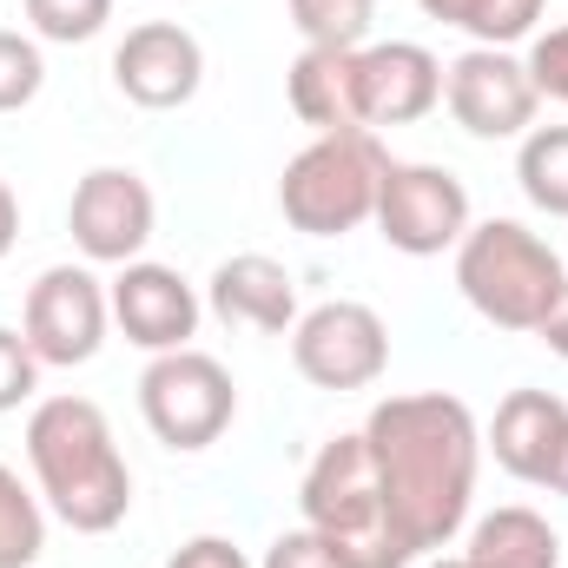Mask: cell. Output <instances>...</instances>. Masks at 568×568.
I'll use <instances>...</instances> for the list:
<instances>
[{
	"label": "cell",
	"instance_id": "obj_1",
	"mask_svg": "<svg viewBox=\"0 0 568 568\" xmlns=\"http://www.w3.org/2000/svg\"><path fill=\"white\" fill-rule=\"evenodd\" d=\"M364 443H371V463H377V483H384V503L410 562L449 549L456 529L469 523V496L483 469V429L469 417V404L449 390L384 397L364 417Z\"/></svg>",
	"mask_w": 568,
	"mask_h": 568
},
{
	"label": "cell",
	"instance_id": "obj_27",
	"mask_svg": "<svg viewBox=\"0 0 568 568\" xmlns=\"http://www.w3.org/2000/svg\"><path fill=\"white\" fill-rule=\"evenodd\" d=\"M523 67H529V80H536V93H542V100L568 106V27H549V33H536Z\"/></svg>",
	"mask_w": 568,
	"mask_h": 568
},
{
	"label": "cell",
	"instance_id": "obj_12",
	"mask_svg": "<svg viewBox=\"0 0 568 568\" xmlns=\"http://www.w3.org/2000/svg\"><path fill=\"white\" fill-rule=\"evenodd\" d=\"M113 87L145 113H172L205 87V47L179 20H140L113 47Z\"/></svg>",
	"mask_w": 568,
	"mask_h": 568
},
{
	"label": "cell",
	"instance_id": "obj_21",
	"mask_svg": "<svg viewBox=\"0 0 568 568\" xmlns=\"http://www.w3.org/2000/svg\"><path fill=\"white\" fill-rule=\"evenodd\" d=\"M284 7L304 47H337V53H357L377 20V0H284Z\"/></svg>",
	"mask_w": 568,
	"mask_h": 568
},
{
	"label": "cell",
	"instance_id": "obj_25",
	"mask_svg": "<svg viewBox=\"0 0 568 568\" xmlns=\"http://www.w3.org/2000/svg\"><path fill=\"white\" fill-rule=\"evenodd\" d=\"M33 390H40V357H33V344L0 324V417L20 410Z\"/></svg>",
	"mask_w": 568,
	"mask_h": 568
},
{
	"label": "cell",
	"instance_id": "obj_22",
	"mask_svg": "<svg viewBox=\"0 0 568 568\" xmlns=\"http://www.w3.org/2000/svg\"><path fill=\"white\" fill-rule=\"evenodd\" d=\"M27 20L53 47H80L113 20V0H27Z\"/></svg>",
	"mask_w": 568,
	"mask_h": 568
},
{
	"label": "cell",
	"instance_id": "obj_15",
	"mask_svg": "<svg viewBox=\"0 0 568 568\" xmlns=\"http://www.w3.org/2000/svg\"><path fill=\"white\" fill-rule=\"evenodd\" d=\"M483 449L516 476V483H536L549 489L556 483V463L568 449V404L556 390H509L496 404V424L483 436Z\"/></svg>",
	"mask_w": 568,
	"mask_h": 568
},
{
	"label": "cell",
	"instance_id": "obj_9",
	"mask_svg": "<svg viewBox=\"0 0 568 568\" xmlns=\"http://www.w3.org/2000/svg\"><path fill=\"white\" fill-rule=\"evenodd\" d=\"M106 324H113V297H106V284L93 278L87 265H53V272H40L33 291H27V311H20V337H27L33 357L53 364V371L93 364L100 344H106Z\"/></svg>",
	"mask_w": 568,
	"mask_h": 568
},
{
	"label": "cell",
	"instance_id": "obj_8",
	"mask_svg": "<svg viewBox=\"0 0 568 568\" xmlns=\"http://www.w3.org/2000/svg\"><path fill=\"white\" fill-rule=\"evenodd\" d=\"M291 364L304 384L317 390H371L390 364V331L371 304L357 297H331V304H311L297 324H291Z\"/></svg>",
	"mask_w": 568,
	"mask_h": 568
},
{
	"label": "cell",
	"instance_id": "obj_18",
	"mask_svg": "<svg viewBox=\"0 0 568 568\" xmlns=\"http://www.w3.org/2000/svg\"><path fill=\"white\" fill-rule=\"evenodd\" d=\"M469 568H562V536L549 529V516L509 503V509H489L476 529H469Z\"/></svg>",
	"mask_w": 568,
	"mask_h": 568
},
{
	"label": "cell",
	"instance_id": "obj_7",
	"mask_svg": "<svg viewBox=\"0 0 568 568\" xmlns=\"http://www.w3.org/2000/svg\"><path fill=\"white\" fill-rule=\"evenodd\" d=\"M390 252L404 258H436V252H456L463 232H469V185L449 172V165H429V159H390L384 172V192H377V219Z\"/></svg>",
	"mask_w": 568,
	"mask_h": 568
},
{
	"label": "cell",
	"instance_id": "obj_28",
	"mask_svg": "<svg viewBox=\"0 0 568 568\" xmlns=\"http://www.w3.org/2000/svg\"><path fill=\"white\" fill-rule=\"evenodd\" d=\"M165 568H252V562H245V549L225 542V536H192V542L172 549V562Z\"/></svg>",
	"mask_w": 568,
	"mask_h": 568
},
{
	"label": "cell",
	"instance_id": "obj_29",
	"mask_svg": "<svg viewBox=\"0 0 568 568\" xmlns=\"http://www.w3.org/2000/svg\"><path fill=\"white\" fill-rule=\"evenodd\" d=\"M536 337H542V344H549L556 357H568V284H562V297L549 304V317L536 324Z\"/></svg>",
	"mask_w": 568,
	"mask_h": 568
},
{
	"label": "cell",
	"instance_id": "obj_17",
	"mask_svg": "<svg viewBox=\"0 0 568 568\" xmlns=\"http://www.w3.org/2000/svg\"><path fill=\"white\" fill-rule=\"evenodd\" d=\"M284 100L311 133H364L357 113V53L337 47H304L284 73Z\"/></svg>",
	"mask_w": 568,
	"mask_h": 568
},
{
	"label": "cell",
	"instance_id": "obj_32",
	"mask_svg": "<svg viewBox=\"0 0 568 568\" xmlns=\"http://www.w3.org/2000/svg\"><path fill=\"white\" fill-rule=\"evenodd\" d=\"M556 496H568V449H562V463H556V483H549Z\"/></svg>",
	"mask_w": 568,
	"mask_h": 568
},
{
	"label": "cell",
	"instance_id": "obj_14",
	"mask_svg": "<svg viewBox=\"0 0 568 568\" xmlns=\"http://www.w3.org/2000/svg\"><path fill=\"white\" fill-rule=\"evenodd\" d=\"M113 324L126 331V344H140V351H185L192 337H199V291L179 278L172 265H152V258H133V265H120V278H113Z\"/></svg>",
	"mask_w": 568,
	"mask_h": 568
},
{
	"label": "cell",
	"instance_id": "obj_3",
	"mask_svg": "<svg viewBox=\"0 0 568 568\" xmlns=\"http://www.w3.org/2000/svg\"><path fill=\"white\" fill-rule=\"evenodd\" d=\"M297 509L357 568H410V549H404V536L390 523V503H384V483H377L364 429H344V436H331L311 456V469L297 483Z\"/></svg>",
	"mask_w": 568,
	"mask_h": 568
},
{
	"label": "cell",
	"instance_id": "obj_16",
	"mask_svg": "<svg viewBox=\"0 0 568 568\" xmlns=\"http://www.w3.org/2000/svg\"><path fill=\"white\" fill-rule=\"evenodd\" d=\"M205 304L225 317V324H245V331H291L297 324V284L284 272L278 258H265V252H239V258H225L212 284H205Z\"/></svg>",
	"mask_w": 568,
	"mask_h": 568
},
{
	"label": "cell",
	"instance_id": "obj_10",
	"mask_svg": "<svg viewBox=\"0 0 568 568\" xmlns=\"http://www.w3.org/2000/svg\"><path fill=\"white\" fill-rule=\"evenodd\" d=\"M443 100H449V120L469 133V140H523L536 126V80L529 67L509 53V47H469L443 67Z\"/></svg>",
	"mask_w": 568,
	"mask_h": 568
},
{
	"label": "cell",
	"instance_id": "obj_26",
	"mask_svg": "<svg viewBox=\"0 0 568 568\" xmlns=\"http://www.w3.org/2000/svg\"><path fill=\"white\" fill-rule=\"evenodd\" d=\"M265 568H357V562H351L331 536H317V529L304 523V529H284L278 542L265 549Z\"/></svg>",
	"mask_w": 568,
	"mask_h": 568
},
{
	"label": "cell",
	"instance_id": "obj_6",
	"mask_svg": "<svg viewBox=\"0 0 568 568\" xmlns=\"http://www.w3.org/2000/svg\"><path fill=\"white\" fill-rule=\"evenodd\" d=\"M140 417L165 449H212L239 417V384L205 351H159L140 371Z\"/></svg>",
	"mask_w": 568,
	"mask_h": 568
},
{
	"label": "cell",
	"instance_id": "obj_24",
	"mask_svg": "<svg viewBox=\"0 0 568 568\" xmlns=\"http://www.w3.org/2000/svg\"><path fill=\"white\" fill-rule=\"evenodd\" d=\"M536 20H542V0H476L463 33L476 47H516V40L536 33Z\"/></svg>",
	"mask_w": 568,
	"mask_h": 568
},
{
	"label": "cell",
	"instance_id": "obj_5",
	"mask_svg": "<svg viewBox=\"0 0 568 568\" xmlns=\"http://www.w3.org/2000/svg\"><path fill=\"white\" fill-rule=\"evenodd\" d=\"M390 152L377 133H317L278 179V212L304 239H344L377 219Z\"/></svg>",
	"mask_w": 568,
	"mask_h": 568
},
{
	"label": "cell",
	"instance_id": "obj_33",
	"mask_svg": "<svg viewBox=\"0 0 568 568\" xmlns=\"http://www.w3.org/2000/svg\"><path fill=\"white\" fill-rule=\"evenodd\" d=\"M424 568H469V562H463V556H429Z\"/></svg>",
	"mask_w": 568,
	"mask_h": 568
},
{
	"label": "cell",
	"instance_id": "obj_20",
	"mask_svg": "<svg viewBox=\"0 0 568 568\" xmlns=\"http://www.w3.org/2000/svg\"><path fill=\"white\" fill-rule=\"evenodd\" d=\"M47 549V503L0 463V568H33Z\"/></svg>",
	"mask_w": 568,
	"mask_h": 568
},
{
	"label": "cell",
	"instance_id": "obj_11",
	"mask_svg": "<svg viewBox=\"0 0 568 568\" xmlns=\"http://www.w3.org/2000/svg\"><path fill=\"white\" fill-rule=\"evenodd\" d=\"M152 225H159V205H152V185L133 165H93L73 185L67 232H73L87 265H133L152 245Z\"/></svg>",
	"mask_w": 568,
	"mask_h": 568
},
{
	"label": "cell",
	"instance_id": "obj_23",
	"mask_svg": "<svg viewBox=\"0 0 568 568\" xmlns=\"http://www.w3.org/2000/svg\"><path fill=\"white\" fill-rule=\"evenodd\" d=\"M40 87H47L40 40H27V33H7V27H0V113L33 106V100H40Z\"/></svg>",
	"mask_w": 568,
	"mask_h": 568
},
{
	"label": "cell",
	"instance_id": "obj_31",
	"mask_svg": "<svg viewBox=\"0 0 568 568\" xmlns=\"http://www.w3.org/2000/svg\"><path fill=\"white\" fill-rule=\"evenodd\" d=\"M417 7H424L429 20H443V27H463V20H469V7H476V0H417Z\"/></svg>",
	"mask_w": 568,
	"mask_h": 568
},
{
	"label": "cell",
	"instance_id": "obj_2",
	"mask_svg": "<svg viewBox=\"0 0 568 568\" xmlns=\"http://www.w3.org/2000/svg\"><path fill=\"white\" fill-rule=\"evenodd\" d=\"M27 469L73 536H106L133 509V469L93 397H47L27 417Z\"/></svg>",
	"mask_w": 568,
	"mask_h": 568
},
{
	"label": "cell",
	"instance_id": "obj_19",
	"mask_svg": "<svg viewBox=\"0 0 568 568\" xmlns=\"http://www.w3.org/2000/svg\"><path fill=\"white\" fill-rule=\"evenodd\" d=\"M516 185L536 212L568 219V126H529L516 152Z\"/></svg>",
	"mask_w": 568,
	"mask_h": 568
},
{
	"label": "cell",
	"instance_id": "obj_30",
	"mask_svg": "<svg viewBox=\"0 0 568 568\" xmlns=\"http://www.w3.org/2000/svg\"><path fill=\"white\" fill-rule=\"evenodd\" d=\"M13 239H20V199H13V185L0 179V258L13 252Z\"/></svg>",
	"mask_w": 568,
	"mask_h": 568
},
{
	"label": "cell",
	"instance_id": "obj_4",
	"mask_svg": "<svg viewBox=\"0 0 568 568\" xmlns=\"http://www.w3.org/2000/svg\"><path fill=\"white\" fill-rule=\"evenodd\" d=\"M562 284L568 265L556 258V245L516 219H483L456 245V291L496 331H536L549 317V304L562 297Z\"/></svg>",
	"mask_w": 568,
	"mask_h": 568
},
{
	"label": "cell",
	"instance_id": "obj_13",
	"mask_svg": "<svg viewBox=\"0 0 568 568\" xmlns=\"http://www.w3.org/2000/svg\"><path fill=\"white\" fill-rule=\"evenodd\" d=\"M443 100V60L417 40H384V47H357V113L364 133L377 126H417Z\"/></svg>",
	"mask_w": 568,
	"mask_h": 568
}]
</instances>
